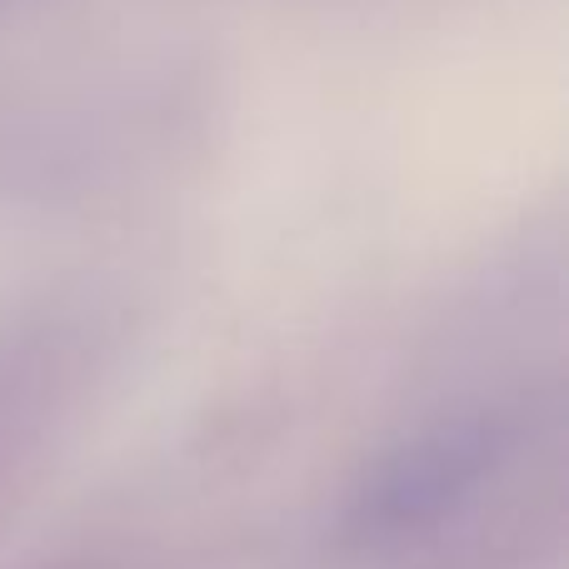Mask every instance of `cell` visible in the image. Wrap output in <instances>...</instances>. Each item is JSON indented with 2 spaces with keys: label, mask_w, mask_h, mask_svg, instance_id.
<instances>
[{
  "label": "cell",
  "mask_w": 569,
  "mask_h": 569,
  "mask_svg": "<svg viewBox=\"0 0 569 569\" xmlns=\"http://www.w3.org/2000/svg\"><path fill=\"white\" fill-rule=\"evenodd\" d=\"M475 460H480V445L475 440L450 435V430L435 435V440L415 445V450H405V460L390 465L380 505L395 520L425 510V505H445V495H455L475 475Z\"/></svg>",
  "instance_id": "obj_1"
}]
</instances>
